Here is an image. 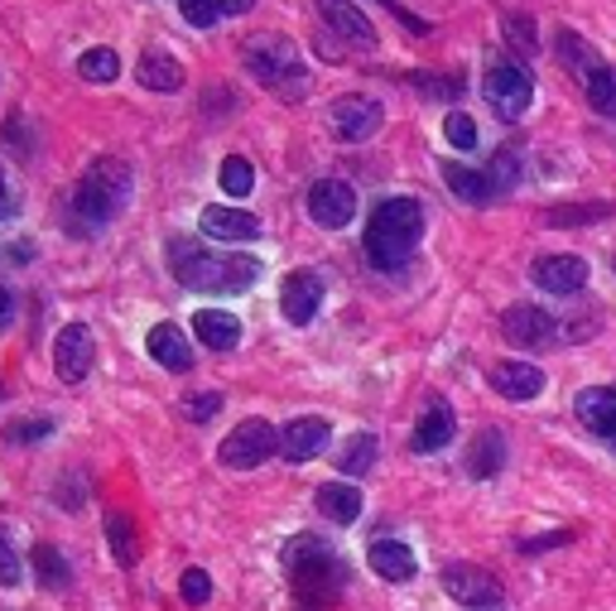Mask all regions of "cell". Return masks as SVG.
<instances>
[{"label": "cell", "instance_id": "1", "mask_svg": "<svg viewBox=\"0 0 616 611\" xmlns=\"http://www.w3.org/2000/svg\"><path fill=\"white\" fill-rule=\"evenodd\" d=\"M169 270L183 289H198V294H241V289H251L260 280V260L202 251L188 237L169 241Z\"/></svg>", "mask_w": 616, "mask_h": 611}, {"label": "cell", "instance_id": "2", "mask_svg": "<svg viewBox=\"0 0 616 611\" xmlns=\"http://www.w3.org/2000/svg\"><path fill=\"white\" fill-rule=\"evenodd\" d=\"M419 237H424V208L415 198H390L366 222V256H371V266L395 270L400 260H409Z\"/></svg>", "mask_w": 616, "mask_h": 611}, {"label": "cell", "instance_id": "3", "mask_svg": "<svg viewBox=\"0 0 616 611\" xmlns=\"http://www.w3.org/2000/svg\"><path fill=\"white\" fill-rule=\"evenodd\" d=\"M285 573H289V583H295L299 602L308 611L322 607L337 588H342V563L332 559L328 540H318V534H295V540L285 544Z\"/></svg>", "mask_w": 616, "mask_h": 611}, {"label": "cell", "instance_id": "4", "mask_svg": "<svg viewBox=\"0 0 616 611\" xmlns=\"http://www.w3.org/2000/svg\"><path fill=\"white\" fill-rule=\"evenodd\" d=\"M130 188H136V173H130L126 159L101 154L97 164H87V173L78 179V193H72V212H78V222L101 227V222H111V217L130 202Z\"/></svg>", "mask_w": 616, "mask_h": 611}, {"label": "cell", "instance_id": "5", "mask_svg": "<svg viewBox=\"0 0 616 611\" xmlns=\"http://www.w3.org/2000/svg\"><path fill=\"white\" fill-rule=\"evenodd\" d=\"M246 68H251V78L260 87H270L280 97H304V87H308V72L299 63L295 43L280 34H260L246 43Z\"/></svg>", "mask_w": 616, "mask_h": 611}, {"label": "cell", "instance_id": "6", "mask_svg": "<svg viewBox=\"0 0 616 611\" xmlns=\"http://www.w3.org/2000/svg\"><path fill=\"white\" fill-rule=\"evenodd\" d=\"M275 448H280V433H275L266 419H246V424H237L222 439V458L227 468H237V472H246V468H260L266 458H275Z\"/></svg>", "mask_w": 616, "mask_h": 611}, {"label": "cell", "instance_id": "7", "mask_svg": "<svg viewBox=\"0 0 616 611\" xmlns=\"http://www.w3.org/2000/svg\"><path fill=\"white\" fill-rule=\"evenodd\" d=\"M481 97H487V107L496 116L516 121L520 111H530L535 82H530V72H525V68H491L487 78H481Z\"/></svg>", "mask_w": 616, "mask_h": 611}, {"label": "cell", "instance_id": "8", "mask_svg": "<svg viewBox=\"0 0 616 611\" xmlns=\"http://www.w3.org/2000/svg\"><path fill=\"white\" fill-rule=\"evenodd\" d=\"M501 338L510 347H525V352H545V347L559 342V323L545 309H530V303H516V309L501 313Z\"/></svg>", "mask_w": 616, "mask_h": 611}, {"label": "cell", "instance_id": "9", "mask_svg": "<svg viewBox=\"0 0 616 611\" xmlns=\"http://www.w3.org/2000/svg\"><path fill=\"white\" fill-rule=\"evenodd\" d=\"M92 361H97L92 328L68 323L63 332H58V342H53V367H58V381L82 385V381H87V371H92Z\"/></svg>", "mask_w": 616, "mask_h": 611}, {"label": "cell", "instance_id": "10", "mask_svg": "<svg viewBox=\"0 0 616 611\" xmlns=\"http://www.w3.org/2000/svg\"><path fill=\"white\" fill-rule=\"evenodd\" d=\"M444 592L473 611L501 602V583H496L487 569H473V563H453V569H444Z\"/></svg>", "mask_w": 616, "mask_h": 611}, {"label": "cell", "instance_id": "11", "mask_svg": "<svg viewBox=\"0 0 616 611\" xmlns=\"http://www.w3.org/2000/svg\"><path fill=\"white\" fill-rule=\"evenodd\" d=\"M308 217L328 231L347 227L351 217H357V193H351L342 179H322V183L308 188Z\"/></svg>", "mask_w": 616, "mask_h": 611}, {"label": "cell", "instance_id": "12", "mask_svg": "<svg viewBox=\"0 0 616 611\" xmlns=\"http://www.w3.org/2000/svg\"><path fill=\"white\" fill-rule=\"evenodd\" d=\"M328 121L342 140H366L380 130V101L371 97H337L328 107Z\"/></svg>", "mask_w": 616, "mask_h": 611}, {"label": "cell", "instance_id": "13", "mask_svg": "<svg viewBox=\"0 0 616 611\" xmlns=\"http://www.w3.org/2000/svg\"><path fill=\"white\" fill-rule=\"evenodd\" d=\"M318 14L328 20V34H337L347 49H376V29L357 6H347V0H318Z\"/></svg>", "mask_w": 616, "mask_h": 611}, {"label": "cell", "instance_id": "14", "mask_svg": "<svg viewBox=\"0 0 616 611\" xmlns=\"http://www.w3.org/2000/svg\"><path fill=\"white\" fill-rule=\"evenodd\" d=\"M491 390L501 400L525 404V400H535L539 390H545V371L530 367V361H496V367H491Z\"/></svg>", "mask_w": 616, "mask_h": 611}, {"label": "cell", "instance_id": "15", "mask_svg": "<svg viewBox=\"0 0 616 611\" xmlns=\"http://www.w3.org/2000/svg\"><path fill=\"white\" fill-rule=\"evenodd\" d=\"M318 303H322V280L314 270H299V274H289L285 289H280V313L289 318V323H314V313H318Z\"/></svg>", "mask_w": 616, "mask_h": 611}, {"label": "cell", "instance_id": "16", "mask_svg": "<svg viewBox=\"0 0 616 611\" xmlns=\"http://www.w3.org/2000/svg\"><path fill=\"white\" fill-rule=\"evenodd\" d=\"M535 284L549 294H578L588 284V260L583 256H545L535 260Z\"/></svg>", "mask_w": 616, "mask_h": 611}, {"label": "cell", "instance_id": "17", "mask_svg": "<svg viewBox=\"0 0 616 611\" xmlns=\"http://www.w3.org/2000/svg\"><path fill=\"white\" fill-rule=\"evenodd\" d=\"M322 448H328V419H318V414H304L280 433L285 462H308V458H318Z\"/></svg>", "mask_w": 616, "mask_h": 611}, {"label": "cell", "instance_id": "18", "mask_svg": "<svg viewBox=\"0 0 616 611\" xmlns=\"http://www.w3.org/2000/svg\"><path fill=\"white\" fill-rule=\"evenodd\" d=\"M198 227H202V237H212V241H251L260 231L256 217L241 208H202Z\"/></svg>", "mask_w": 616, "mask_h": 611}, {"label": "cell", "instance_id": "19", "mask_svg": "<svg viewBox=\"0 0 616 611\" xmlns=\"http://www.w3.org/2000/svg\"><path fill=\"white\" fill-rule=\"evenodd\" d=\"M145 347H150V357L159 361L165 371H193V347H188V338L173 323H159L150 328V338H145Z\"/></svg>", "mask_w": 616, "mask_h": 611}, {"label": "cell", "instance_id": "20", "mask_svg": "<svg viewBox=\"0 0 616 611\" xmlns=\"http://www.w3.org/2000/svg\"><path fill=\"white\" fill-rule=\"evenodd\" d=\"M578 419L597 439H616V390L612 385H588L578 395Z\"/></svg>", "mask_w": 616, "mask_h": 611}, {"label": "cell", "instance_id": "21", "mask_svg": "<svg viewBox=\"0 0 616 611\" xmlns=\"http://www.w3.org/2000/svg\"><path fill=\"white\" fill-rule=\"evenodd\" d=\"M136 78H140V87H150V92H179V87H183V63L173 53L150 49L136 63Z\"/></svg>", "mask_w": 616, "mask_h": 611}, {"label": "cell", "instance_id": "22", "mask_svg": "<svg viewBox=\"0 0 616 611\" xmlns=\"http://www.w3.org/2000/svg\"><path fill=\"white\" fill-rule=\"evenodd\" d=\"M453 433H458V419H453V410H448V404H434V410L415 424V439H409V448H415V453H438V448L453 443Z\"/></svg>", "mask_w": 616, "mask_h": 611}, {"label": "cell", "instance_id": "23", "mask_svg": "<svg viewBox=\"0 0 616 611\" xmlns=\"http://www.w3.org/2000/svg\"><path fill=\"white\" fill-rule=\"evenodd\" d=\"M366 559H371V569L386 578V583H409V578H415V554H409L400 540H376L366 549Z\"/></svg>", "mask_w": 616, "mask_h": 611}, {"label": "cell", "instance_id": "24", "mask_svg": "<svg viewBox=\"0 0 616 611\" xmlns=\"http://www.w3.org/2000/svg\"><path fill=\"white\" fill-rule=\"evenodd\" d=\"M506 468V439L496 429H481L473 443H467V472L473 477H496Z\"/></svg>", "mask_w": 616, "mask_h": 611}, {"label": "cell", "instance_id": "25", "mask_svg": "<svg viewBox=\"0 0 616 611\" xmlns=\"http://www.w3.org/2000/svg\"><path fill=\"white\" fill-rule=\"evenodd\" d=\"M193 332H198V342L212 347V352H231V347L241 342V323L231 313H217V309H202L193 318Z\"/></svg>", "mask_w": 616, "mask_h": 611}, {"label": "cell", "instance_id": "26", "mask_svg": "<svg viewBox=\"0 0 616 611\" xmlns=\"http://www.w3.org/2000/svg\"><path fill=\"white\" fill-rule=\"evenodd\" d=\"M318 511L337 520V525H351V520L361 515V491L347 487V482H322L318 487Z\"/></svg>", "mask_w": 616, "mask_h": 611}, {"label": "cell", "instance_id": "27", "mask_svg": "<svg viewBox=\"0 0 616 611\" xmlns=\"http://www.w3.org/2000/svg\"><path fill=\"white\" fill-rule=\"evenodd\" d=\"M444 183H448L463 202H487V198H491L487 169H467V164H458V159H444Z\"/></svg>", "mask_w": 616, "mask_h": 611}, {"label": "cell", "instance_id": "28", "mask_svg": "<svg viewBox=\"0 0 616 611\" xmlns=\"http://www.w3.org/2000/svg\"><path fill=\"white\" fill-rule=\"evenodd\" d=\"M588 107L597 116H612L616 121V68H593L588 72Z\"/></svg>", "mask_w": 616, "mask_h": 611}, {"label": "cell", "instance_id": "29", "mask_svg": "<svg viewBox=\"0 0 616 611\" xmlns=\"http://www.w3.org/2000/svg\"><path fill=\"white\" fill-rule=\"evenodd\" d=\"M520 179V150L516 144H501L491 159V169H487V183H491V193H510Z\"/></svg>", "mask_w": 616, "mask_h": 611}, {"label": "cell", "instance_id": "30", "mask_svg": "<svg viewBox=\"0 0 616 611\" xmlns=\"http://www.w3.org/2000/svg\"><path fill=\"white\" fill-rule=\"evenodd\" d=\"M107 534H111L116 563H126V569H130V563H136V554H140V549H136V520L121 515V511H111L107 515Z\"/></svg>", "mask_w": 616, "mask_h": 611}, {"label": "cell", "instance_id": "31", "mask_svg": "<svg viewBox=\"0 0 616 611\" xmlns=\"http://www.w3.org/2000/svg\"><path fill=\"white\" fill-rule=\"evenodd\" d=\"M78 72L87 82H116L121 78V58H116V49H87L78 58Z\"/></svg>", "mask_w": 616, "mask_h": 611}, {"label": "cell", "instance_id": "32", "mask_svg": "<svg viewBox=\"0 0 616 611\" xmlns=\"http://www.w3.org/2000/svg\"><path fill=\"white\" fill-rule=\"evenodd\" d=\"M34 578H39L43 588H63L68 583V559L58 554L53 544H39L34 549Z\"/></svg>", "mask_w": 616, "mask_h": 611}, {"label": "cell", "instance_id": "33", "mask_svg": "<svg viewBox=\"0 0 616 611\" xmlns=\"http://www.w3.org/2000/svg\"><path fill=\"white\" fill-rule=\"evenodd\" d=\"M222 188H227L231 198H251V188H256V169H251V159L231 154L227 164H222Z\"/></svg>", "mask_w": 616, "mask_h": 611}, {"label": "cell", "instance_id": "34", "mask_svg": "<svg viewBox=\"0 0 616 611\" xmlns=\"http://www.w3.org/2000/svg\"><path fill=\"white\" fill-rule=\"evenodd\" d=\"M371 462H376V439H371V433H357V439H347L337 468H342V472H366Z\"/></svg>", "mask_w": 616, "mask_h": 611}, {"label": "cell", "instance_id": "35", "mask_svg": "<svg viewBox=\"0 0 616 611\" xmlns=\"http://www.w3.org/2000/svg\"><path fill=\"white\" fill-rule=\"evenodd\" d=\"M501 29H506V43H510V49H520V53H535V49H539V43H535V20H530V14H506Z\"/></svg>", "mask_w": 616, "mask_h": 611}, {"label": "cell", "instance_id": "36", "mask_svg": "<svg viewBox=\"0 0 616 611\" xmlns=\"http://www.w3.org/2000/svg\"><path fill=\"white\" fill-rule=\"evenodd\" d=\"M444 136L453 140V150H477V126H473V116H467V111H448Z\"/></svg>", "mask_w": 616, "mask_h": 611}, {"label": "cell", "instance_id": "37", "mask_svg": "<svg viewBox=\"0 0 616 611\" xmlns=\"http://www.w3.org/2000/svg\"><path fill=\"white\" fill-rule=\"evenodd\" d=\"M179 10H183V20L198 29H212L222 20V0H179Z\"/></svg>", "mask_w": 616, "mask_h": 611}, {"label": "cell", "instance_id": "38", "mask_svg": "<svg viewBox=\"0 0 616 611\" xmlns=\"http://www.w3.org/2000/svg\"><path fill=\"white\" fill-rule=\"evenodd\" d=\"M179 592H183V602H188V607H202V602L212 598V578L202 573V569H188V573H183V583H179Z\"/></svg>", "mask_w": 616, "mask_h": 611}, {"label": "cell", "instance_id": "39", "mask_svg": "<svg viewBox=\"0 0 616 611\" xmlns=\"http://www.w3.org/2000/svg\"><path fill=\"white\" fill-rule=\"evenodd\" d=\"M217 410H222V395H217V390H202V395H188L183 400V414L193 419V424H208Z\"/></svg>", "mask_w": 616, "mask_h": 611}, {"label": "cell", "instance_id": "40", "mask_svg": "<svg viewBox=\"0 0 616 611\" xmlns=\"http://www.w3.org/2000/svg\"><path fill=\"white\" fill-rule=\"evenodd\" d=\"M20 583V554H14L10 534L0 530V588H14Z\"/></svg>", "mask_w": 616, "mask_h": 611}, {"label": "cell", "instance_id": "41", "mask_svg": "<svg viewBox=\"0 0 616 611\" xmlns=\"http://www.w3.org/2000/svg\"><path fill=\"white\" fill-rule=\"evenodd\" d=\"M415 87H424V92H429V97H458L463 92V82L458 78H429V72H415Z\"/></svg>", "mask_w": 616, "mask_h": 611}, {"label": "cell", "instance_id": "42", "mask_svg": "<svg viewBox=\"0 0 616 611\" xmlns=\"http://www.w3.org/2000/svg\"><path fill=\"white\" fill-rule=\"evenodd\" d=\"M559 53L568 58V63H578V68L588 63V49H583V39L574 34V29H559Z\"/></svg>", "mask_w": 616, "mask_h": 611}, {"label": "cell", "instance_id": "43", "mask_svg": "<svg viewBox=\"0 0 616 611\" xmlns=\"http://www.w3.org/2000/svg\"><path fill=\"white\" fill-rule=\"evenodd\" d=\"M43 433H49V419H34V424H10V433H6V439L24 443V439H43Z\"/></svg>", "mask_w": 616, "mask_h": 611}, {"label": "cell", "instance_id": "44", "mask_svg": "<svg viewBox=\"0 0 616 611\" xmlns=\"http://www.w3.org/2000/svg\"><path fill=\"white\" fill-rule=\"evenodd\" d=\"M20 212V202H14V193L6 188V179H0V222H6V217H14Z\"/></svg>", "mask_w": 616, "mask_h": 611}, {"label": "cell", "instance_id": "45", "mask_svg": "<svg viewBox=\"0 0 616 611\" xmlns=\"http://www.w3.org/2000/svg\"><path fill=\"white\" fill-rule=\"evenodd\" d=\"M10 318H14V299H10V289L0 284V328H10Z\"/></svg>", "mask_w": 616, "mask_h": 611}, {"label": "cell", "instance_id": "46", "mask_svg": "<svg viewBox=\"0 0 616 611\" xmlns=\"http://www.w3.org/2000/svg\"><path fill=\"white\" fill-rule=\"evenodd\" d=\"M256 0H222V14H246Z\"/></svg>", "mask_w": 616, "mask_h": 611}, {"label": "cell", "instance_id": "47", "mask_svg": "<svg viewBox=\"0 0 616 611\" xmlns=\"http://www.w3.org/2000/svg\"><path fill=\"white\" fill-rule=\"evenodd\" d=\"M477 611H491V607H477Z\"/></svg>", "mask_w": 616, "mask_h": 611}]
</instances>
